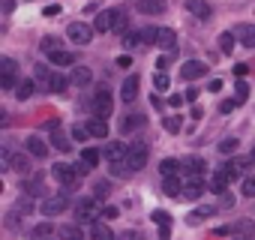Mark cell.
<instances>
[{
    "instance_id": "obj_42",
    "label": "cell",
    "mask_w": 255,
    "mask_h": 240,
    "mask_svg": "<svg viewBox=\"0 0 255 240\" xmlns=\"http://www.w3.org/2000/svg\"><path fill=\"white\" fill-rule=\"evenodd\" d=\"M234 99H237V102H246V99H249V84H246L243 78H240L237 87H234Z\"/></svg>"
},
{
    "instance_id": "obj_33",
    "label": "cell",
    "mask_w": 255,
    "mask_h": 240,
    "mask_svg": "<svg viewBox=\"0 0 255 240\" xmlns=\"http://www.w3.org/2000/svg\"><path fill=\"white\" fill-rule=\"evenodd\" d=\"M33 72H36V81H39V84L48 90V84H51V78H54V69H48V66H42V63H39Z\"/></svg>"
},
{
    "instance_id": "obj_56",
    "label": "cell",
    "mask_w": 255,
    "mask_h": 240,
    "mask_svg": "<svg viewBox=\"0 0 255 240\" xmlns=\"http://www.w3.org/2000/svg\"><path fill=\"white\" fill-rule=\"evenodd\" d=\"M120 240H141V234H135V231H126V234H120Z\"/></svg>"
},
{
    "instance_id": "obj_44",
    "label": "cell",
    "mask_w": 255,
    "mask_h": 240,
    "mask_svg": "<svg viewBox=\"0 0 255 240\" xmlns=\"http://www.w3.org/2000/svg\"><path fill=\"white\" fill-rule=\"evenodd\" d=\"M138 42H141V39H138V33H132V30H129V33H123V48H126V51H132Z\"/></svg>"
},
{
    "instance_id": "obj_43",
    "label": "cell",
    "mask_w": 255,
    "mask_h": 240,
    "mask_svg": "<svg viewBox=\"0 0 255 240\" xmlns=\"http://www.w3.org/2000/svg\"><path fill=\"white\" fill-rule=\"evenodd\" d=\"M180 123H183V120H180V117H165V123H162V126H165V132H171V135H177V132H180Z\"/></svg>"
},
{
    "instance_id": "obj_16",
    "label": "cell",
    "mask_w": 255,
    "mask_h": 240,
    "mask_svg": "<svg viewBox=\"0 0 255 240\" xmlns=\"http://www.w3.org/2000/svg\"><path fill=\"white\" fill-rule=\"evenodd\" d=\"M24 150H27L30 156H36V159H39V156H45V153H48V144H45L39 135H27V141H24Z\"/></svg>"
},
{
    "instance_id": "obj_54",
    "label": "cell",
    "mask_w": 255,
    "mask_h": 240,
    "mask_svg": "<svg viewBox=\"0 0 255 240\" xmlns=\"http://www.w3.org/2000/svg\"><path fill=\"white\" fill-rule=\"evenodd\" d=\"M207 87H210V93H219V90H222V81H219V78H213Z\"/></svg>"
},
{
    "instance_id": "obj_21",
    "label": "cell",
    "mask_w": 255,
    "mask_h": 240,
    "mask_svg": "<svg viewBox=\"0 0 255 240\" xmlns=\"http://www.w3.org/2000/svg\"><path fill=\"white\" fill-rule=\"evenodd\" d=\"M210 216H216V207H195V210H189L186 222H189V225H198V222H204V219H210Z\"/></svg>"
},
{
    "instance_id": "obj_10",
    "label": "cell",
    "mask_w": 255,
    "mask_h": 240,
    "mask_svg": "<svg viewBox=\"0 0 255 240\" xmlns=\"http://www.w3.org/2000/svg\"><path fill=\"white\" fill-rule=\"evenodd\" d=\"M3 162H6L12 171H18V174H27V171H30V162H27V156H24V153L3 150Z\"/></svg>"
},
{
    "instance_id": "obj_36",
    "label": "cell",
    "mask_w": 255,
    "mask_h": 240,
    "mask_svg": "<svg viewBox=\"0 0 255 240\" xmlns=\"http://www.w3.org/2000/svg\"><path fill=\"white\" fill-rule=\"evenodd\" d=\"M138 39H141V45L156 42V39H159V27H141V30H138Z\"/></svg>"
},
{
    "instance_id": "obj_47",
    "label": "cell",
    "mask_w": 255,
    "mask_h": 240,
    "mask_svg": "<svg viewBox=\"0 0 255 240\" xmlns=\"http://www.w3.org/2000/svg\"><path fill=\"white\" fill-rule=\"evenodd\" d=\"M237 147H240V141H237V138H225V141L219 144V153H234Z\"/></svg>"
},
{
    "instance_id": "obj_1",
    "label": "cell",
    "mask_w": 255,
    "mask_h": 240,
    "mask_svg": "<svg viewBox=\"0 0 255 240\" xmlns=\"http://www.w3.org/2000/svg\"><path fill=\"white\" fill-rule=\"evenodd\" d=\"M69 210V198L66 195H48V198H42V204H39V213L45 216V219H54V216H60V213H66Z\"/></svg>"
},
{
    "instance_id": "obj_50",
    "label": "cell",
    "mask_w": 255,
    "mask_h": 240,
    "mask_svg": "<svg viewBox=\"0 0 255 240\" xmlns=\"http://www.w3.org/2000/svg\"><path fill=\"white\" fill-rule=\"evenodd\" d=\"M237 105H240V102H237V99H225V102H222V105H219V111H222V114H231V111H234V108H237Z\"/></svg>"
},
{
    "instance_id": "obj_24",
    "label": "cell",
    "mask_w": 255,
    "mask_h": 240,
    "mask_svg": "<svg viewBox=\"0 0 255 240\" xmlns=\"http://www.w3.org/2000/svg\"><path fill=\"white\" fill-rule=\"evenodd\" d=\"M24 189H27L30 195H45V198H48V189H45V180H42L39 174H33V177H30V180L24 183Z\"/></svg>"
},
{
    "instance_id": "obj_6",
    "label": "cell",
    "mask_w": 255,
    "mask_h": 240,
    "mask_svg": "<svg viewBox=\"0 0 255 240\" xmlns=\"http://www.w3.org/2000/svg\"><path fill=\"white\" fill-rule=\"evenodd\" d=\"M15 78H18V63L12 57H3V60H0V87H3V90L18 87Z\"/></svg>"
},
{
    "instance_id": "obj_37",
    "label": "cell",
    "mask_w": 255,
    "mask_h": 240,
    "mask_svg": "<svg viewBox=\"0 0 255 240\" xmlns=\"http://www.w3.org/2000/svg\"><path fill=\"white\" fill-rule=\"evenodd\" d=\"M177 168H180V162H177V159H162V162H159L162 177H177Z\"/></svg>"
},
{
    "instance_id": "obj_3",
    "label": "cell",
    "mask_w": 255,
    "mask_h": 240,
    "mask_svg": "<svg viewBox=\"0 0 255 240\" xmlns=\"http://www.w3.org/2000/svg\"><path fill=\"white\" fill-rule=\"evenodd\" d=\"M96 216H102V210H99V198H78L75 201V219L78 222H96Z\"/></svg>"
},
{
    "instance_id": "obj_55",
    "label": "cell",
    "mask_w": 255,
    "mask_h": 240,
    "mask_svg": "<svg viewBox=\"0 0 255 240\" xmlns=\"http://www.w3.org/2000/svg\"><path fill=\"white\" fill-rule=\"evenodd\" d=\"M183 99H186V96H180V93H171V96H168V102H171V105H174V108H177V105H180V102H183Z\"/></svg>"
},
{
    "instance_id": "obj_20",
    "label": "cell",
    "mask_w": 255,
    "mask_h": 240,
    "mask_svg": "<svg viewBox=\"0 0 255 240\" xmlns=\"http://www.w3.org/2000/svg\"><path fill=\"white\" fill-rule=\"evenodd\" d=\"M201 192H204V183H201V177H192V180L183 186V195H180V198H189V201H195V198H201Z\"/></svg>"
},
{
    "instance_id": "obj_25",
    "label": "cell",
    "mask_w": 255,
    "mask_h": 240,
    "mask_svg": "<svg viewBox=\"0 0 255 240\" xmlns=\"http://www.w3.org/2000/svg\"><path fill=\"white\" fill-rule=\"evenodd\" d=\"M87 129H90L93 138H105V135H108V123H105V120H99V117L87 120Z\"/></svg>"
},
{
    "instance_id": "obj_34",
    "label": "cell",
    "mask_w": 255,
    "mask_h": 240,
    "mask_svg": "<svg viewBox=\"0 0 255 240\" xmlns=\"http://www.w3.org/2000/svg\"><path fill=\"white\" fill-rule=\"evenodd\" d=\"M51 231H54V228H51V222H39V225H33L30 237H33V240H48V237H51Z\"/></svg>"
},
{
    "instance_id": "obj_2",
    "label": "cell",
    "mask_w": 255,
    "mask_h": 240,
    "mask_svg": "<svg viewBox=\"0 0 255 240\" xmlns=\"http://www.w3.org/2000/svg\"><path fill=\"white\" fill-rule=\"evenodd\" d=\"M144 162H147V147H144V144H132V147H129V156H126V162H123V174L141 171Z\"/></svg>"
},
{
    "instance_id": "obj_46",
    "label": "cell",
    "mask_w": 255,
    "mask_h": 240,
    "mask_svg": "<svg viewBox=\"0 0 255 240\" xmlns=\"http://www.w3.org/2000/svg\"><path fill=\"white\" fill-rule=\"evenodd\" d=\"M72 138H75V141H87V138H93V135H90L87 126H72Z\"/></svg>"
},
{
    "instance_id": "obj_8",
    "label": "cell",
    "mask_w": 255,
    "mask_h": 240,
    "mask_svg": "<svg viewBox=\"0 0 255 240\" xmlns=\"http://www.w3.org/2000/svg\"><path fill=\"white\" fill-rule=\"evenodd\" d=\"M66 36H69L75 45H87V42L93 39V27L84 24V21H72V24L66 27Z\"/></svg>"
},
{
    "instance_id": "obj_7",
    "label": "cell",
    "mask_w": 255,
    "mask_h": 240,
    "mask_svg": "<svg viewBox=\"0 0 255 240\" xmlns=\"http://www.w3.org/2000/svg\"><path fill=\"white\" fill-rule=\"evenodd\" d=\"M45 126L51 129V147H54V150H60V153H69V150H72V141H69V135L60 129L57 120H48Z\"/></svg>"
},
{
    "instance_id": "obj_31",
    "label": "cell",
    "mask_w": 255,
    "mask_h": 240,
    "mask_svg": "<svg viewBox=\"0 0 255 240\" xmlns=\"http://www.w3.org/2000/svg\"><path fill=\"white\" fill-rule=\"evenodd\" d=\"M114 30L123 36V33H129V18H126L123 9H114Z\"/></svg>"
},
{
    "instance_id": "obj_49",
    "label": "cell",
    "mask_w": 255,
    "mask_h": 240,
    "mask_svg": "<svg viewBox=\"0 0 255 240\" xmlns=\"http://www.w3.org/2000/svg\"><path fill=\"white\" fill-rule=\"evenodd\" d=\"M240 192H243V195H255V177H246V180L240 183Z\"/></svg>"
},
{
    "instance_id": "obj_18",
    "label": "cell",
    "mask_w": 255,
    "mask_h": 240,
    "mask_svg": "<svg viewBox=\"0 0 255 240\" xmlns=\"http://www.w3.org/2000/svg\"><path fill=\"white\" fill-rule=\"evenodd\" d=\"M186 9H189V15H195V18H210V3L207 0H186Z\"/></svg>"
},
{
    "instance_id": "obj_26",
    "label": "cell",
    "mask_w": 255,
    "mask_h": 240,
    "mask_svg": "<svg viewBox=\"0 0 255 240\" xmlns=\"http://www.w3.org/2000/svg\"><path fill=\"white\" fill-rule=\"evenodd\" d=\"M159 48H165V51H171L174 48V42H177V36H174V30L171 27H159Z\"/></svg>"
},
{
    "instance_id": "obj_51",
    "label": "cell",
    "mask_w": 255,
    "mask_h": 240,
    "mask_svg": "<svg viewBox=\"0 0 255 240\" xmlns=\"http://www.w3.org/2000/svg\"><path fill=\"white\" fill-rule=\"evenodd\" d=\"M171 63V54H159V60H156V69L159 72H165V66Z\"/></svg>"
},
{
    "instance_id": "obj_58",
    "label": "cell",
    "mask_w": 255,
    "mask_h": 240,
    "mask_svg": "<svg viewBox=\"0 0 255 240\" xmlns=\"http://www.w3.org/2000/svg\"><path fill=\"white\" fill-rule=\"evenodd\" d=\"M15 9V0H3V12H12Z\"/></svg>"
},
{
    "instance_id": "obj_59",
    "label": "cell",
    "mask_w": 255,
    "mask_h": 240,
    "mask_svg": "<svg viewBox=\"0 0 255 240\" xmlns=\"http://www.w3.org/2000/svg\"><path fill=\"white\" fill-rule=\"evenodd\" d=\"M186 99H189V102H192V99H198V90H195V87H189V90H186Z\"/></svg>"
},
{
    "instance_id": "obj_9",
    "label": "cell",
    "mask_w": 255,
    "mask_h": 240,
    "mask_svg": "<svg viewBox=\"0 0 255 240\" xmlns=\"http://www.w3.org/2000/svg\"><path fill=\"white\" fill-rule=\"evenodd\" d=\"M51 174H54V180H60L63 186H75L81 177H78V171H75V165H66V162H57L54 168H51Z\"/></svg>"
},
{
    "instance_id": "obj_19",
    "label": "cell",
    "mask_w": 255,
    "mask_h": 240,
    "mask_svg": "<svg viewBox=\"0 0 255 240\" xmlns=\"http://www.w3.org/2000/svg\"><path fill=\"white\" fill-rule=\"evenodd\" d=\"M90 78H93V72H90L87 66H72V75H69V81H72L75 87H87V84H90Z\"/></svg>"
},
{
    "instance_id": "obj_38",
    "label": "cell",
    "mask_w": 255,
    "mask_h": 240,
    "mask_svg": "<svg viewBox=\"0 0 255 240\" xmlns=\"http://www.w3.org/2000/svg\"><path fill=\"white\" fill-rule=\"evenodd\" d=\"M234 234H237V240H249L255 234V225L252 222H237L234 225Z\"/></svg>"
},
{
    "instance_id": "obj_52",
    "label": "cell",
    "mask_w": 255,
    "mask_h": 240,
    "mask_svg": "<svg viewBox=\"0 0 255 240\" xmlns=\"http://www.w3.org/2000/svg\"><path fill=\"white\" fill-rule=\"evenodd\" d=\"M246 72H249V66H246V63H237V66H234V75H237V81H240Z\"/></svg>"
},
{
    "instance_id": "obj_17",
    "label": "cell",
    "mask_w": 255,
    "mask_h": 240,
    "mask_svg": "<svg viewBox=\"0 0 255 240\" xmlns=\"http://www.w3.org/2000/svg\"><path fill=\"white\" fill-rule=\"evenodd\" d=\"M135 6L144 15H162L165 12V0H135Z\"/></svg>"
},
{
    "instance_id": "obj_35",
    "label": "cell",
    "mask_w": 255,
    "mask_h": 240,
    "mask_svg": "<svg viewBox=\"0 0 255 240\" xmlns=\"http://www.w3.org/2000/svg\"><path fill=\"white\" fill-rule=\"evenodd\" d=\"M57 234H60V240H81V237H84L78 225H60Z\"/></svg>"
},
{
    "instance_id": "obj_4",
    "label": "cell",
    "mask_w": 255,
    "mask_h": 240,
    "mask_svg": "<svg viewBox=\"0 0 255 240\" xmlns=\"http://www.w3.org/2000/svg\"><path fill=\"white\" fill-rule=\"evenodd\" d=\"M126 156H129V147H126L123 141H114V144H108V147H105V159L111 162V171H114V174H120V171H123Z\"/></svg>"
},
{
    "instance_id": "obj_29",
    "label": "cell",
    "mask_w": 255,
    "mask_h": 240,
    "mask_svg": "<svg viewBox=\"0 0 255 240\" xmlns=\"http://www.w3.org/2000/svg\"><path fill=\"white\" fill-rule=\"evenodd\" d=\"M234 42H237V36H234L231 30L219 33V51H222V54H231V51H234Z\"/></svg>"
},
{
    "instance_id": "obj_39",
    "label": "cell",
    "mask_w": 255,
    "mask_h": 240,
    "mask_svg": "<svg viewBox=\"0 0 255 240\" xmlns=\"http://www.w3.org/2000/svg\"><path fill=\"white\" fill-rule=\"evenodd\" d=\"M66 87H69V78H66V75H57V72H54V78H51L48 90H51V93H63Z\"/></svg>"
},
{
    "instance_id": "obj_30",
    "label": "cell",
    "mask_w": 255,
    "mask_h": 240,
    "mask_svg": "<svg viewBox=\"0 0 255 240\" xmlns=\"http://www.w3.org/2000/svg\"><path fill=\"white\" fill-rule=\"evenodd\" d=\"M99 159H102V153H99L96 147H84V150H81V162H87V165H90L93 171H96V165H99Z\"/></svg>"
},
{
    "instance_id": "obj_45",
    "label": "cell",
    "mask_w": 255,
    "mask_h": 240,
    "mask_svg": "<svg viewBox=\"0 0 255 240\" xmlns=\"http://www.w3.org/2000/svg\"><path fill=\"white\" fill-rule=\"evenodd\" d=\"M153 84H156V90H168V87H171V81H168L165 72H156V75H153Z\"/></svg>"
},
{
    "instance_id": "obj_41",
    "label": "cell",
    "mask_w": 255,
    "mask_h": 240,
    "mask_svg": "<svg viewBox=\"0 0 255 240\" xmlns=\"http://www.w3.org/2000/svg\"><path fill=\"white\" fill-rule=\"evenodd\" d=\"M72 60H75L72 51H57V54L51 57V63H57V66H72Z\"/></svg>"
},
{
    "instance_id": "obj_14",
    "label": "cell",
    "mask_w": 255,
    "mask_h": 240,
    "mask_svg": "<svg viewBox=\"0 0 255 240\" xmlns=\"http://www.w3.org/2000/svg\"><path fill=\"white\" fill-rule=\"evenodd\" d=\"M231 33H234L246 48H255V24H237Z\"/></svg>"
},
{
    "instance_id": "obj_22",
    "label": "cell",
    "mask_w": 255,
    "mask_h": 240,
    "mask_svg": "<svg viewBox=\"0 0 255 240\" xmlns=\"http://www.w3.org/2000/svg\"><path fill=\"white\" fill-rule=\"evenodd\" d=\"M39 48H42V54H48V60H51L57 51H63V45H60V39H57V36H45V39L39 42Z\"/></svg>"
},
{
    "instance_id": "obj_13",
    "label": "cell",
    "mask_w": 255,
    "mask_h": 240,
    "mask_svg": "<svg viewBox=\"0 0 255 240\" xmlns=\"http://www.w3.org/2000/svg\"><path fill=\"white\" fill-rule=\"evenodd\" d=\"M150 219L159 225V240H168V237H171V216H168L165 210H153Z\"/></svg>"
},
{
    "instance_id": "obj_11",
    "label": "cell",
    "mask_w": 255,
    "mask_h": 240,
    "mask_svg": "<svg viewBox=\"0 0 255 240\" xmlns=\"http://www.w3.org/2000/svg\"><path fill=\"white\" fill-rule=\"evenodd\" d=\"M138 99V75H126L120 84V102H135Z\"/></svg>"
},
{
    "instance_id": "obj_27",
    "label": "cell",
    "mask_w": 255,
    "mask_h": 240,
    "mask_svg": "<svg viewBox=\"0 0 255 240\" xmlns=\"http://www.w3.org/2000/svg\"><path fill=\"white\" fill-rule=\"evenodd\" d=\"M162 192L171 195V198H180V195H183V186H180L177 177H165V180H162Z\"/></svg>"
},
{
    "instance_id": "obj_60",
    "label": "cell",
    "mask_w": 255,
    "mask_h": 240,
    "mask_svg": "<svg viewBox=\"0 0 255 240\" xmlns=\"http://www.w3.org/2000/svg\"><path fill=\"white\" fill-rule=\"evenodd\" d=\"M252 159H255V153H252Z\"/></svg>"
},
{
    "instance_id": "obj_23",
    "label": "cell",
    "mask_w": 255,
    "mask_h": 240,
    "mask_svg": "<svg viewBox=\"0 0 255 240\" xmlns=\"http://www.w3.org/2000/svg\"><path fill=\"white\" fill-rule=\"evenodd\" d=\"M183 168H186L192 177H201L207 165H204V159H201V156H189V159H183Z\"/></svg>"
},
{
    "instance_id": "obj_40",
    "label": "cell",
    "mask_w": 255,
    "mask_h": 240,
    "mask_svg": "<svg viewBox=\"0 0 255 240\" xmlns=\"http://www.w3.org/2000/svg\"><path fill=\"white\" fill-rule=\"evenodd\" d=\"M15 96H18V99H30V96H33V81H27V78H24V81H18Z\"/></svg>"
},
{
    "instance_id": "obj_32",
    "label": "cell",
    "mask_w": 255,
    "mask_h": 240,
    "mask_svg": "<svg viewBox=\"0 0 255 240\" xmlns=\"http://www.w3.org/2000/svg\"><path fill=\"white\" fill-rule=\"evenodd\" d=\"M141 123H147V120H144V114H129V117L123 120V126H120V129H123V132H132V129H138Z\"/></svg>"
},
{
    "instance_id": "obj_57",
    "label": "cell",
    "mask_w": 255,
    "mask_h": 240,
    "mask_svg": "<svg viewBox=\"0 0 255 240\" xmlns=\"http://www.w3.org/2000/svg\"><path fill=\"white\" fill-rule=\"evenodd\" d=\"M129 63H132V60H129V54H123V57H117V66H123V69L129 66Z\"/></svg>"
},
{
    "instance_id": "obj_5",
    "label": "cell",
    "mask_w": 255,
    "mask_h": 240,
    "mask_svg": "<svg viewBox=\"0 0 255 240\" xmlns=\"http://www.w3.org/2000/svg\"><path fill=\"white\" fill-rule=\"evenodd\" d=\"M111 111H114L111 90H108V87H99V90H96V96H93V114H96L99 120H105V117H111Z\"/></svg>"
},
{
    "instance_id": "obj_12",
    "label": "cell",
    "mask_w": 255,
    "mask_h": 240,
    "mask_svg": "<svg viewBox=\"0 0 255 240\" xmlns=\"http://www.w3.org/2000/svg\"><path fill=\"white\" fill-rule=\"evenodd\" d=\"M180 75H183L186 81H195V78L207 75V63H201V60H186V63L180 66Z\"/></svg>"
},
{
    "instance_id": "obj_15",
    "label": "cell",
    "mask_w": 255,
    "mask_h": 240,
    "mask_svg": "<svg viewBox=\"0 0 255 240\" xmlns=\"http://www.w3.org/2000/svg\"><path fill=\"white\" fill-rule=\"evenodd\" d=\"M93 30H99V33H105V30H114V9H102V12H96Z\"/></svg>"
},
{
    "instance_id": "obj_53",
    "label": "cell",
    "mask_w": 255,
    "mask_h": 240,
    "mask_svg": "<svg viewBox=\"0 0 255 240\" xmlns=\"http://www.w3.org/2000/svg\"><path fill=\"white\" fill-rule=\"evenodd\" d=\"M117 216V207H102V219H114Z\"/></svg>"
},
{
    "instance_id": "obj_28",
    "label": "cell",
    "mask_w": 255,
    "mask_h": 240,
    "mask_svg": "<svg viewBox=\"0 0 255 240\" xmlns=\"http://www.w3.org/2000/svg\"><path fill=\"white\" fill-rule=\"evenodd\" d=\"M90 240H114V234H111V228H108L105 222H93V228H90Z\"/></svg>"
},
{
    "instance_id": "obj_48",
    "label": "cell",
    "mask_w": 255,
    "mask_h": 240,
    "mask_svg": "<svg viewBox=\"0 0 255 240\" xmlns=\"http://www.w3.org/2000/svg\"><path fill=\"white\" fill-rule=\"evenodd\" d=\"M252 162H255V159H249V156H243V159H234V162H231V168H234V174H240V171H246V168H249Z\"/></svg>"
}]
</instances>
